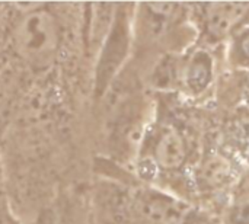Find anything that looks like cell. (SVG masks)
<instances>
[{
	"label": "cell",
	"mask_w": 249,
	"mask_h": 224,
	"mask_svg": "<svg viewBox=\"0 0 249 224\" xmlns=\"http://www.w3.org/2000/svg\"><path fill=\"white\" fill-rule=\"evenodd\" d=\"M187 159V143L181 133L172 127L165 128L155 146V160L166 171L178 169Z\"/></svg>",
	"instance_id": "obj_4"
},
{
	"label": "cell",
	"mask_w": 249,
	"mask_h": 224,
	"mask_svg": "<svg viewBox=\"0 0 249 224\" xmlns=\"http://www.w3.org/2000/svg\"><path fill=\"white\" fill-rule=\"evenodd\" d=\"M13 36L20 57L36 69L51 64L58 50L57 22L42 9L25 12L15 26Z\"/></svg>",
	"instance_id": "obj_1"
},
{
	"label": "cell",
	"mask_w": 249,
	"mask_h": 224,
	"mask_svg": "<svg viewBox=\"0 0 249 224\" xmlns=\"http://www.w3.org/2000/svg\"><path fill=\"white\" fill-rule=\"evenodd\" d=\"M206 31L210 36L220 39L233 32L249 16V3H212L204 9Z\"/></svg>",
	"instance_id": "obj_3"
},
{
	"label": "cell",
	"mask_w": 249,
	"mask_h": 224,
	"mask_svg": "<svg viewBox=\"0 0 249 224\" xmlns=\"http://www.w3.org/2000/svg\"><path fill=\"white\" fill-rule=\"evenodd\" d=\"M212 58L207 52L204 51H198L196 52L191 60L188 61V64L184 69V83L187 85V87L194 92L198 93L201 90H204L207 87V85L212 80Z\"/></svg>",
	"instance_id": "obj_6"
},
{
	"label": "cell",
	"mask_w": 249,
	"mask_h": 224,
	"mask_svg": "<svg viewBox=\"0 0 249 224\" xmlns=\"http://www.w3.org/2000/svg\"><path fill=\"white\" fill-rule=\"evenodd\" d=\"M231 179V165L220 155L207 156L197 171V181L209 190H217Z\"/></svg>",
	"instance_id": "obj_5"
},
{
	"label": "cell",
	"mask_w": 249,
	"mask_h": 224,
	"mask_svg": "<svg viewBox=\"0 0 249 224\" xmlns=\"http://www.w3.org/2000/svg\"><path fill=\"white\" fill-rule=\"evenodd\" d=\"M134 213L147 224H185L191 208L166 194L142 191L134 200Z\"/></svg>",
	"instance_id": "obj_2"
},
{
	"label": "cell",
	"mask_w": 249,
	"mask_h": 224,
	"mask_svg": "<svg viewBox=\"0 0 249 224\" xmlns=\"http://www.w3.org/2000/svg\"><path fill=\"white\" fill-rule=\"evenodd\" d=\"M238 50H239V54L249 61V31L248 32H245L242 36H241V39H239V42H238Z\"/></svg>",
	"instance_id": "obj_8"
},
{
	"label": "cell",
	"mask_w": 249,
	"mask_h": 224,
	"mask_svg": "<svg viewBox=\"0 0 249 224\" xmlns=\"http://www.w3.org/2000/svg\"><path fill=\"white\" fill-rule=\"evenodd\" d=\"M232 216L235 224H249V190L239 194L235 201Z\"/></svg>",
	"instance_id": "obj_7"
}]
</instances>
